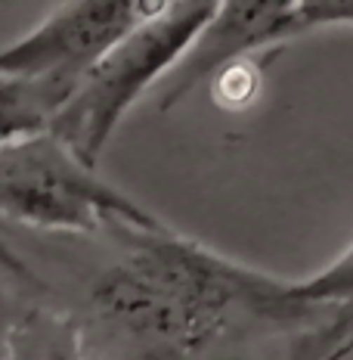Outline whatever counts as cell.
Returning a JSON list of instances; mask_svg holds the SVG:
<instances>
[{
	"label": "cell",
	"instance_id": "obj_3",
	"mask_svg": "<svg viewBox=\"0 0 353 360\" xmlns=\"http://www.w3.org/2000/svg\"><path fill=\"white\" fill-rule=\"evenodd\" d=\"M0 214L50 233L161 230L164 224L106 184L53 134L0 146Z\"/></svg>",
	"mask_w": 353,
	"mask_h": 360
},
{
	"label": "cell",
	"instance_id": "obj_1",
	"mask_svg": "<svg viewBox=\"0 0 353 360\" xmlns=\"http://www.w3.org/2000/svg\"><path fill=\"white\" fill-rule=\"evenodd\" d=\"M127 255L93 283V307L109 326L164 360H192L239 317L304 314L285 280L229 261L174 230H118Z\"/></svg>",
	"mask_w": 353,
	"mask_h": 360
},
{
	"label": "cell",
	"instance_id": "obj_9",
	"mask_svg": "<svg viewBox=\"0 0 353 360\" xmlns=\"http://www.w3.org/2000/svg\"><path fill=\"white\" fill-rule=\"evenodd\" d=\"M260 69H254L251 59H239L211 78V94L223 109H242L258 96Z\"/></svg>",
	"mask_w": 353,
	"mask_h": 360
},
{
	"label": "cell",
	"instance_id": "obj_2",
	"mask_svg": "<svg viewBox=\"0 0 353 360\" xmlns=\"http://www.w3.org/2000/svg\"><path fill=\"white\" fill-rule=\"evenodd\" d=\"M214 10L217 0H164L159 13L131 28L78 81L50 122V134L87 168H96L124 115L149 87L168 78Z\"/></svg>",
	"mask_w": 353,
	"mask_h": 360
},
{
	"label": "cell",
	"instance_id": "obj_4",
	"mask_svg": "<svg viewBox=\"0 0 353 360\" xmlns=\"http://www.w3.org/2000/svg\"><path fill=\"white\" fill-rule=\"evenodd\" d=\"M332 25H353V0H223L164 78L159 109H174L195 84L239 59Z\"/></svg>",
	"mask_w": 353,
	"mask_h": 360
},
{
	"label": "cell",
	"instance_id": "obj_8",
	"mask_svg": "<svg viewBox=\"0 0 353 360\" xmlns=\"http://www.w3.org/2000/svg\"><path fill=\"white\" fill-rule=\"evenodd\" d=\"M353 354V307H338V317L319 333L304 335L291 360H344Z\"/></svg>",
	"mask_w": 353,
	"mask_h": 360
},
{
	"label": "cell",
	"instance_id": "obj_10",
	"mask_svg": "<svg viewBox=\"0 0 353 360\" xmlns=\"http://www.w3.org/2000/svg\"><path fill=\"white\" fill-rule=\"evenodd\" d=\"M44 360H90V357H84V354H78V351H59V354H50V357H44Z\"/></svg>",
	"mask_w": 353,
	"mask_h": 360
},
{
	"label": "cell",
	"instance_id": "obj_11",
	"mask_svg": "<svg viewBox=\"0 0 353 360\" xmlns=\"http://www.w3.org/2000/svg\"><path fill=\"white\" fill-rule=\"evenodd\" d=\"M0 360H10V351H6L4 342H0Z\"/></svg>",
	"mask_w": 353,
	"mask_h": 360
},
{
	"label": "cell",
	"instance_id": "obj_7",
	"mask_svg": "<svg viewBox=\"0 0 353 360\" xmlns=\"http://www.w3.org/2000/svg\"><path fill=\"white\" fill-rule=\"evenodd\" d=\"M285 298L298 307H347L353 304V243L328 267L307 280H285Z\"/></svg>",
	"mask_w": 353,
	"mask_h": 360
},
{
	"label": "cell",
	"instance_id": "obj_6",
	"mask_svg": "<svg viewBox=\"0 0 353 360\" xmlns=\"http://www.w3.org/2000/svg\"><path fill=\"white\" fill-rule=\"evenodd\" d=\"M65 100L69 94L53 84L0 75V146L47 134Z\"/></svg>",
	"mask_w": 353,
	"mask_h": 360
},
{
	"label": "cell",
	"instance_id": "obj_5",
	"mask_svg": "<svg viewBox=\"0 0 353 360\" xmlns=\"http://www.w3.org/2000/svg\"><path fill=\"white\" fill-rule=\"evenodd\" d=\"M164 0H72L0 50V75L44 81L72 96L78 81Z\"/></svg>",
	"mask_w": 353,
	"mask_h": 360
}]
</instances>
